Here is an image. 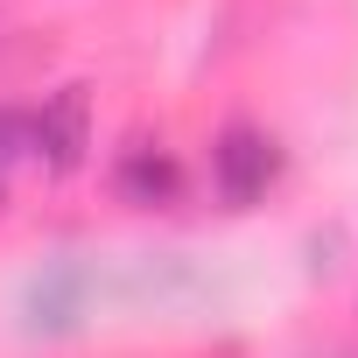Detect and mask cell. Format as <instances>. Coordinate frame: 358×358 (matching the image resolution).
I'll return each mask as SVG.
<instances>
[{"label":"cell","instance_id":"obj_2","mask_svg":"<svg viewBox=\"0 0 358 358\" xmlns=\"http://www.w3.org/2000/svg\"><path fill=\"white\" fill-rule=\"evenodd\" d=\"M29 155L50 176H78L92 155V92L85 85H57L36 113H29Z\"/></svg>","mask_w":358,"mask_h":358},{"label":"cell","instance_id":"obj_1","mask_svg":"<svg viewBox=\"0 0 358 358\" xmlns=\"http://www.w3.org/2000/svg\"><path fill=\"white\" fill-rule=\"evenodd\" d=\"M274 176H281V155H274L267 127L232 120V127L211 141V190H218L232 211H253V204L274 190Z\"/></svg>","mask_w":358,"mask_h":358},{"label":"cell","instance_id":"obj_3","mask_svg":"<svg viewBox=\"0 0 358 358\" xmlns=\"http://www.w3.org/2000/svg\"><path fill=\"white\" fill-rule=\"evenodd\" d=\"M113 197L134 204V211H169L176 197H183V162H176L162 141L120 148V162H113Z\"/></svg>","mask_w":358,"mask_h":358},{"label":"cell","instance_id":"obj_5","mask_svg":"<svg viewBox=\"0 0 358 358\" xmlns=\"http://www.w3.org/2000/svg\"><path fill=\"white\" fill-rule=\"evenodd\" d=\"M22 155H29V113L0 106V204H8V176H15Z\"/></svg>","mask_w":358,"mask_h":358},{"label":"cell","instance_id":"obj_4","mask_svg":"<svg viewBox=\"0 0 358 358\" xmlns=\"http://www.w3.org/2000/svg\"><path fill=\"white\" fill-rule=\"evenodd\" d=\"M85 288H92V274H85L78 260L43 267V274L29 281V316H36V330H71V323L85 316Z\"/></svg>","mask_w":358,"mask_h":358}]
</instances>
